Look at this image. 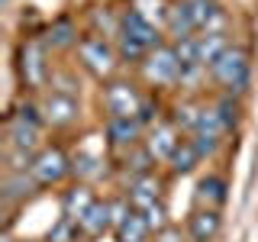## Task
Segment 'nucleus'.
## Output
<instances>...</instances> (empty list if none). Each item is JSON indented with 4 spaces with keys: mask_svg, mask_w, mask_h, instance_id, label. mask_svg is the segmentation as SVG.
Returning <instances> with one entry per match:
<instances>
[{
    "mask_svg": "<svg viewBox=\"0 0 258 242\" xmlns=\"http://www.w3.org/2000/svg\"><path fill=\"white\" fill-rule=\"evenodd\" d=\"M161 36H165V29H158L155 23L145 13H139L136 7H129V10H123L116 16V52H119L123 62L142 65V58L152 48L165 45Z\"/></svg>",
    "mask_w": 258,
    "mask_h": 242,
    "instance_id": "1",
    "label": "nucleus"
},
{
    "mask_svg": "<svg viewBox=\"0 0 258 242\" xmlns=\"http://www.w3.org/2000/svg\"><path fill=\"white\" fill-rule=\"evenodd\" d=\"M139 75L145 81V87H152V91H171V87H181L184 65H181V58H177V48L174 45L152 48V52L142 58V65H139Z\"/></svg>",
    "mask_w": 258,
    "mask_h": 242,
    "instance_id": "2",
    "label": "nucleus"
},
{
    "mask_svg": "<svg viewBox=\"0 0 258 242\" xmlns=\"http://www.w3.org/2000/svg\"><path fill=\"white\" fill-rule=\"evenodd\" d=\"M207 71H210V81H213L223 94L239 97L248 87V78H252V62H248V52H245V48L229 45Z\"/></svg>",
    "mask_w": 258,
    "mask_h": 242,
    "instance_id": "3",
    "label": "nucleus"
},
{
    "mask_svg": "<svg viewBox=\"0 0 258 242\" xmlns=\"http://www.w3.org/2000/svg\"><path fill=\"white\" fill-rule=\"evenodd\" d=\"M39 113L42 110H36L32 103H23L16 113H10V119H7V145H10V149L26 152L32 158L45 149L42 145V123L45 119L39 116Z\"/></svg>",
    "mask_w": 258,
    "mask_h": 242,
    "instance_id": "4",
    "label": "nucleus"
},
{
    "mask_svg": "<svg viewBox=\"0 0 258 242\" xmlns=\"http://www.w3.org/2000/svg\"><path fill=\"white\" fill-rule=\"evenodd\" d=\"M75 52H78V65L87 71V75H94L97 81H113L116 65L123 62L116 48H113L107 39H100V36H84Z\"/></svg>",
    "mask_w": 258,
    "mask_h": 242,
    "instance_id": "5",
    "label": "nucleus"
},
{
    "mask_svg": "<svg viewBox=\"0 0 258 242\" xmlns=\"http://www.w3.org/2000/svg\"><path fill=\"white\" fill-rule=\"evenodd\" d=\"M16 68H20V81L29 87V91H39L52 81V71H48V48L42 39H26L20 45V58H16Z\"/></svg>",
    "mask_w": 258,
    "mask_h": 242,
    "instance_id": "6",
    "label": "nucleus"
},
{
    "mask_svg": "<svg viewBox=\"0 0 258 242\" xmlns=\"http://www.w3.org/2000/svg\"><path fill=\"white\" fill-rule=\"evenodd\" d=\"M75 171V161L64 155L61 145H45L29 165V174L39 188H52V184H61L64 177Z\"/></svg>",
    "mask_w": 258,
    "mask_h": 242,
    "instance_id": "7",
    "label": "nucleus"
},
{
    "mask_svg": "<svg viewBox=\"0 0 258 242\" xmlns=\"http://www.w3.org/2000/svg\"><path fill=\"white\" fill-rule=\"evenodd\" d=\"M100 103H103V110H107V119L110 116H139V110L145 103V94L136 84H129V81L113 78V81L103 84Z\"/></svg>",
    "mask_w": 258,
    "mask_h": 242,
    "instance_id": "8",
    "label": "nucleus"
},
{
    "mask_svg": "<svg viewBox=\"0 0 258 242\" xmlns=\"http://www.w3.org/2000/svg\"><path fill=\"white\" fill-rule=\"evenodd\" d=\"M184 136H181V129H177L171 119H155V123L149 126V133H145V152H149L155 161H165L168 165V158H171V152L177 149V142H181Z\"/></svg>",
    "mask_w": 258,
    "mask_h": 242,
    "instance_id": "9",
    "label": "nucleus"
},
{
    "mask_svg": "<svg viewBox=\"0 0 258 242\" xmlns=\"http://www.w3.org/2000/svg\"><path fill=\"white\" fill-rule=\"evenodd\" d=\"M39 110H42L45 126H52V129H68V126H75V123H78V116H81L78 97H71V94H58V91L48 94Z\"/></svg>",
    "mask_w": 258,
    "mask_h": 242,
    "instance_id": "10",
    "label": "nucleus"
},
{
    "mask_svg": "<svg viewBox=\"0 0 258 242\" xmlns=\"http://www.w3.org/2000/svg\"><path fill=\"white\" fill-rule=\"evenodd\" d=\"M145 123L139 116H110L107 119V139L113 149H136L145 142Z\"/></svg>",
    "mask_w": 258,
    "mask_h": 242,
    "instance_id": "11",
    "label": "nucleus"
},
{
    "mask_svg": "<svg viewBox=\"0 0 258 242\" xmlns=\"http://www.w3.org/2000/svg\"><path fill=\"white\" fill-rule=\"evenodd\" d=\"M161 191H165V184H161V177L155 174H139V177H133L129 181V188H126V200L133 204V210H149V207H155L161 204Z\"/></svg>",
    "mask_w": 258,
    "mask_h": 242,
    "instance_id": "12",
    "label": "nucleus"
},
{
    "mask_svg": "<svg viewBox=\"0 0 258 242\" xmlns=\"http://www.w3.org/2000/svg\"><path fill=\"white\" fill-rule=\"evenodd\" d=\"M223 229V216L213 207H194L187 216V239L190 242H213Z\"/></svg>",
    "mask_w": 258,
    "mask_h": 242,
    "instance_id": "13",
    "label": "nucleus"
},
{
    "mask_svg": "<svg viewBox=\"0 0 258 242\" xmlns=\"http://www.w3.org/2000/svg\"><path fill=\"white\" fill-rule=\"evenodd\" d=\"M197 23H194V16L187 10V4L184 0H177V4L168 7V16H165V36L171 39V45L184 42V39H194L197 36Z\"/></svg>",
    "mask_w": 258,
    "mask_h": 242,
    "instance_id": "14",
    "label": "nucleus"
},
{
    "mask_svg": "<svg viewBox=\"0 0 258 242\" xmlns=\"http://www.w3.org/2000/svg\"><path fill=\"white\" fill-rule=\"evenodd\" d=\"M78 226H81V236H87V239H97L103 232H110L113 229V204L110 200H94V207L78 220Z\"/></svg>",
    "mask_w": 258,
    "mask_h": 242,
    "instance_id": "15",
    "label": "nucleus"
},
{
    "mask_svg": "<svg viewBox=\"0 0 258 242\" xmlns=\"http://www.w3.org/2000/svg\"><path fill=\"white\" fill-rule=\"evenodd\" d=\"M81 32H78V23L71 20V16H61V20H55L52 26L45 29V48H52V52H64V48H78L81 45Z\"/></svg>",
    "mask_w": 258,
    "mask_h": 242,
    "instance_id": "16",
    "label": "nucleus"
},
{
    "mask_svg": "<svg viewBox=\"0 0 258 242\" xmlns=\"http://www.w3.org/2000/svg\"><path fill=\"white\" fill-rule=\"evenodd\" d=\"M194 48H197V62L204 65V68H210V65H213L226 48H229V39H226L223 29L197 32V36H194Z\"/></svg>",
    "mask_w": 258,
    "mask_h": 242,
    "instance_id": "17",
    "label": "nucleus"
},
{
    "mask_svg": "<svg viewBox=\"0 0 258 242\" xmlns=\"http://www.w3.org/2000/svg\"><path fill=\"white\" fill-rule=\"evenodd\" d=\"M184 4H187V10H190V16H194V23H197L200 32L223 29L226 13H223V7L216 4V0H184Z\"/></svg>",
    "mask_w": 258,
    "mask_h": 242,
    "instance_id": "18",
    "label": "nucleus"
},
{
    "mask_svg": "<svg viewBox=\"0 0 258 242\" xmlns=\"http://www.w3.org/2000/svg\"><path fill=\"white\" fill-rule=\"evenodd\" d=\"M94 191H91V184H75V188H68L64 191V197H61V216H68V220H81V216L87 213V210L94 207Z\"/></svg>",
    "mask_w": 258,
    "mask_h": 242,
    "instance_id": "19",
    "label": "nucleus"
},
{
    "mask_svg": "<svg viewBox=\"0 0 258 242\" xmlns=\"http://www.w3.org/2000/svg\"><path fill=\"white\" fill-rule=\"evenodd\" d=\"M200 161H204V155H200L197 142H194L190 136H184V139L177 142V149L171 152V158H168V168H171V174H190Z\"/></svg>",
    "mask_w": 258,
    "mask_h": 242,
    "instance_id": "20",
    "label": "nucleus"
},
{
    "mask_svg": "<svg viewBox=\"0 0 258 242\" xmlns=\"http://www.w3.org/2000/svg\"><path fill=\"white\" fill-rule=\"evenodd\" d=\"M226 204V177L223 174H207L197 184V207H213L220 210Z\"/></svg>",
    "mask_w": 258,
    "mask_h": 242,
    "instance_id": "21",
    "label": "nucleus"
},
{
    "mask_svg": "<svg viewBox=\"0 0 258 242\" xmlns=\"http://www.w3.org/2000/svg\"><path fill=\"white\" fill-rule=\"evenodd\" d=\"M32 188H39L36 181H32V174L26 171H7L4 177V204H16V200H26Z\"/></svg>",
    "mask_w": 258,
    "mask_h": 242,
    "instance_id": "22",
    "label": "nucleus"
},
{
    "mask_svg": "<svg viewBox=\"0 0 258 242\" xmlns=\"http://www.w3.org/2000/svg\"><path fill=\"white\" fill-rule=\"evenodd\" d=\"M113 232H116V242H149V236H152L149 223H145V216L139 210H133Z\"/></svg>",
    "mask_w": 258,
    "mask_h": 242,
    "instance_id": "23",
    "label": "nucleus"
},
{
    "mask_svg": "<svg viewBox=\"0 0 258 242\" xmlns=\"http://www.w3.org/2000/svg\"><path fill=\"white\" fill-rule=\"evenodd\" d=\"M78 236H81V226L75 220H68V216H61L55 223V229L48 232V242H78Z\"/></svg>",
    "mask_w": 258,
    "mask_h": 242,
    "instance_id": "24",
    "label": "nucleus"
},
{
    "mask_svg": "<svg viewBox=\"0 0 258 242\" xmlns=\"http://www.w3.org/2000/svg\"><path fill=\"white\" fill-rule=\"evenodd\" d=\"M142 216H145V223H149L152 232H161L165 226H171V223H168V210H165V204H155V207L142 210Z\"/></svg>",
    "mask_w": 258,
    "mask_h": 242,
    "instance_id": "25",
    "label": "nucleus"
},
{
    "mask_svg": "<svg viewBox=\"0 0 258 242\" xmlns=\"http://www.w3.org/2000/svg\"><path fill=\"white\" fill-rule=\"evenodd\" d=\"M75 174H78V177H84V184H87V181H91V177L103 174V168L97 165L94 158H78V161H75Z\"/></svg>",
    "mask_w": 258,
    "mask_h": 242,
    "instance_id": "26",
    "label": "nucleus"
},
{
    "mask_svg": "<svg viewBox=\"0 0 258 242\" xmlns=\"http://www.w3.org/2000/svg\"><path fill=\"white\" fill-rule=\"evenodd\" d=\"M155 242H184V236L177 226H165L161 232H155Z\"/></svg>",
    "mask_w": 258,
    "mask_h": 242,
    "instance_id": "27",
    "label": "nucleus"
}]
</instances>
